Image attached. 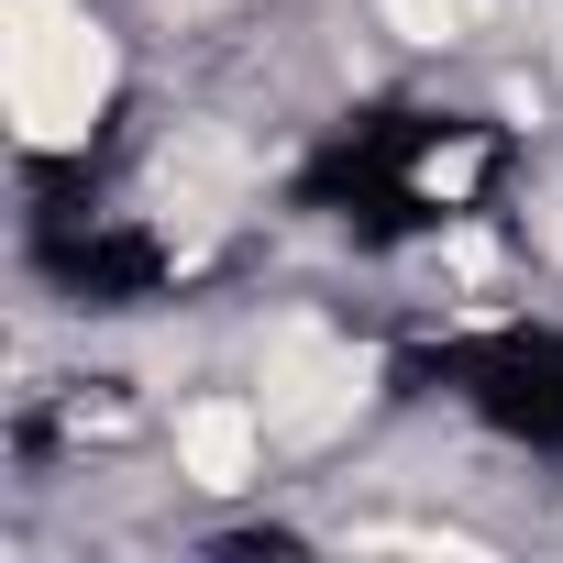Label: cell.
Masks as SVG:
<instances>
[{
	"mask_svg": "<svg viewBox=\"0 0 563 563\" xmlns=\"http://www.w3.org/2000/svg\"><path fill=\"white\" fill-rule=\"evenodd\" d=\"M519 177V133L497 111H464V100H376V111H343L299 166H288V199L332 232H354L365 254H420V243H453L475 232Z\"/></svg>",
	"mask_w": 563,
	"mask_h": 563,
	"instance_id": "1",
	"label": "cell"
},
{
	"mask_svg": "<svg viewBox=\"0 0 563 563\" xmlns=\"http://www.w3.org/2000/svg\"><path fill=\"white\" fill-rule=\"evenodd\" d=\"M398 387L464 409L486 442L563 464V310H497V321H453L398 343Z\"/></svg>",
	"mask_w": 563,
	"mask_h": 563,
	"instance_id": "2",
	"label": "cell"
}]
</instances>
